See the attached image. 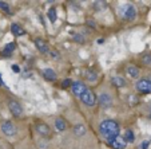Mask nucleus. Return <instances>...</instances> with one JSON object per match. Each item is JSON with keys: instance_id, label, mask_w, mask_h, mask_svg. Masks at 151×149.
I'll use <instances>...</instances> for the list:
<instances>
[{"instance_id": "ddd939ff", "label": "nucleus", "mask_w": 151, "mask_h": 149, "mask_svg": "<svg viewBox=\"0 0 151 149\" xmlns=\"http://www.w3.org/2000/svg\"><path fill=\"white\" fill-rule=\"evenodd\" d=\"M111 82H112V85H114L115 87H124L126 85H127V82H126V79L123 77H120V75H115V77H112V79H111Z\"/></svg>"}, {"instance_id": "cd10ccee", "label": "nucleus", "mask_w": 151, "mask_h": 149, "mask_svg": "<svg viewBox=\"0 0 151 149\" xmlns=\"http://www.w3.org/2000/svg\"><path fill=\"white\" fill-rule=\"evenodd\" d=\"M12 70H14V73H20V67L17 66V65H12Z\"/></svg>"}, {"instance_id": "bb28decb", "label": "nucleus", "mask_w": 151, "mask_h": 149, "mask_svg": "<svg viewBox=\"0 0 151 149\" xmlns=\"http://www.w3.org/2000/svg\"><path fill=\"white\" fill-rule=\"evenodd\" d=\"M50 57H51V58H55V59H59L60 55H59V52H58L56 50H51V52H50Z\"/></svg>"}, {"instance_id": "2f4dec72", "label": "nucleus", "mask_w": 151, "mask_h": 149, "mask_svg": "<svg viewBox=\"0 0 151 149\" xmlns=\"http://www.w3.org/2000/svg\"><path fill=\"white\" fill-rule=\"evenodd\" d=\"M148 79H150V81H151V75H150V77H148Z\"/></svg>"}, {"instance_id": "20e7f679", "label": "nucleus", "mask_w": 151, "mask_h": 149, "mask_svg": "<svg viewBox=\"0 0 151 149\" xmlns=\"http://www.w3.org/2000/svg\"><path fill=\"white\" fill-rule=\"evenodd\" d=\"M80 101H82V102L84 103L86 106H90V108H92V106L96 103V97H95V94L91 92V90L87 89L82 95H80Z\"/></svg>"}, {"instance_id": "4468645a", "label": "nucleus", "mask_w": 151, "mask_h": 149, "mask_svg": "<svg viewBox=\"0 0 151 149\" xmlns=\"http://www.w3.org/2000/svg\"><path fill=\"white\" fill-rule=\"evenodd\" d=\"M126 73H127L131 78H138L139 77V69H138L135 65H128V66L126 67Z\"/></svg>"}, {"instance_id": "f257e3e1", "label": "nucleus", "mask_w": 151, "mask_h": 149, "mask_svg": "<svg viewBox=\"0 0 151 149\" xmlns=\"http://www.w3.org/2000/svg\"><path fill=\"white\" fill-rule=\"evenodd\" d=\"M99 132L109 142V141L114 140V138H116L119 136L120 126L114 120H104L99 124Z\"/></svg>"}, {"instance_id": "dca6fc26", "label": "nucleus", "mask_w": 151, "mask_h": 149, "mask_svg": "<svg viewBox=\"0 0 151 149\" xmlns=\"http://www.w3.org/2000/svg\"><path fill=\"white\" fill-rule=\"evenodd\" d=\"M55 128H56V130H59V132H63V130H66V129H67L66 121L63 120V118H56V120H55Z\"/></svg>"}, {"instance_id": "f03ea898", "label": "nucleus", "mask_w": 151, "mask_h": 149, "mask_svg": "<svg viewBox=\"0 0 151 149\" xmlns=\"http://www.w3.org/2000/svg\"><path fill=\"white\" fill-rule=\"evenodd\" d=\"M135 89L139 93L143 94H150L151 93V81L148 78H140L137 83H135Z\"/></svg>"}, {"instance_id": "39448f33", "label": "nucleus", "mask_w": 151, "mask_h": 149, "mask_svg": "<svg viewBox=\"0 0 151 149\" xmlns=\"http://www.w3.org/2000/svg\"><path fill=\"white\" fill-rule=\"evenodd\" d=\"M1 132L6 136H8V137H14V136H16L17 129L14 122H11V121H4V122L1 124Z\"/></svg>"}, {"instance_id": "a878e982", "label": "nucleus", "mask_w": 151, "mask_h": 149, "mask_svg": "<svg viewBox=\"0 0 151 149\" xmlns=\"http://www.w3.org/2000/svg\"><path fill=\"white\" fill-rule=\"evenodd\" d=\"M142 60H143V63H145V65H151V54L143 55Z\"/></svg>"}, {"instance_id": "c756f323", "label": "nucleus", "mask_w": 151, "mask_h": 149, "mask_svg": "<svg viewBox=\"0 0 151 149\" xmlns=\"http://www.w3.org/2000/svg\"><path fill=\"white\" fill-rule=\"evenodd\" d=\"M0 85H1V86H4V82H3V79H1V75H0Z\"/></svg>"}, {"instance_id": "a211bd4d", "label": "nucleus", "mask_w": 151, "mask_h": 149, "mask_svg": "<svg viewBox=\"0 0 151 149\" xmlns=\"http://www.w3.org/2000/svg\"><path fill=\"white\" fill-rule=\"evenodd\" d=\"M86 132H87V129H86V126L82 125V124L74 126V133H75V136H78V137H82V136H84Z\"/></svg>"}, {"instance_id": "1a4fd4ad", "label": "nucleus", "mask_w": 151, "mask_h": 149, "mask_svg": "<svg viewBox=\"0 0 151 149\" xmlns=\"http://www.w3.org/2000/svg\"><path fill=\"white\" fill-rule=\"evenodd\" d=\"M86 90H87V87H86V85L83 82H72L71 92H72V94H74L75 97L80 98V95H82Z\"/></svg>"}, {"instance_id": "4be33fe9", "label": "nucleus", "mask_w": 151, "mask_h": 149, "mask_svg": "<svg viewBox=\"0 0 151 149\" xmlns=\"http://www.w3.org/2000/svg\"><path fill=\"white\" fill-rule=\"evenodd\" d=\"M0 9L4 11L6 14H11V7H9V4L6 3V1H0Z\"/></svg>"}, {"instance_id": "9d476101", "label": "nucleus", "mask_w": 151, "mask_h": 149, "mask_svg": "<svg viewBox=\"0 0 151 149\" xmlns=\"http://www.w3.org/2000/svg\"><path fill=\"white\" fill-rule=\"evenodd\" d=\"M109 144L114 149H124L126 146H127V142H126L124 137H120V136H118V137L114 138V140L109 141Z\"/></svg>"}, {"instance_id": "0eeeda50", "label": "nucleus", "mask_w": 151, "mask_h": 149, "mask_svg": "<svg viewBox=\"0 0 151 149\" xmlns=\"http://www.w3.org/2000/svg\"><path fill=\"white\" fill-rule=\"evenodd\" d=\"M98 101H99V105L103 109H110L112 106V98L107 93H100L99 97H98Z\"/></svg>"}, {"instance_id": "f3484780", "label": "nucleus", "mask_w": 151, "mask_h": 149, "mask_svg": "<svg viewBox=\"0 0 151 149\" xmlns=\"http://www.w3.org/2000/svg\"><path fill=\"white\" fill-rule=\"evenodd\" d=\"M11 31H12V34H14L15 36H22V35L26 34V31H24V30L16 23H14L11 26Z\"/></svg>"}, {"instance_id": "6ab92c4d", "label": "nucleus", "mask_w": 151, "mask_h": 149, "mask_svg": "<svg viewBox=\"0 0 151 149\" xmlns=\"http://www.w3.org/2000/svg\"><path fill=\"white\" fill-rule=\"evenodd\" d=\"M86 78L90 81V82H94V81H96V78H98V73L96 71H94V70H86Z\"/></svg>"}, {"instance_id": "7ed1b4c3", "label": "nucleus", "mask_w": 151, "mask_h": 149, "mask_svg": "<svg viewBox=\"0 0 151 149\" xmlns=\"http://www.w3.org/2000/svg\"><path fill=\"white\" fill-rule=\"evenodd\" d=\"M8 109H9V112H11V114L16 118H20L23 116V108H22V105L15 100L8 101Z\"/></svg>"}, {"instance_id": "c85d7f7f", "label": "nucleus", "mask_w": 151, "mask_h": 149, "mask_svg": "<svg viewBox=\"0 0 151 149\" xmlns=\"http://www.w3.org/2000/svg\"><path fill=\"white\" fill-rule=\"evenodd\" d=\"M148 145H150V141H145V142H142V149H147Z\"/></svg>"}, {"instance_id": "412c9836", "label": "nucleus", "mask_w": 151, "mask_h": 149, "mask_svg": "<svg viewBox=\"0 0 151 149\" xmlns=\"http://www.w3.org/2000/svg\"><path fill=\"white\" fill-rule=\"evenodd\" d=\"M48 19H50V22H52V23H55L56 22V19H58V15H56V8L55 7H51V8L48 9Z\"/></svg>"}, {"instance_id": "6e6552de", "label": "nucleus", "mask_w": 151, "mask_h": 149, "mask_svg": "<svg viewBox=\"0 0 151 149\" xmlns=\"http://www.w3.org/2000/svg\"><path fill=\"white\" fill-rule=\"evenodd\" d=\"M35 44H36V47H37V50H39L42 54H44V55H50V52H51V47L48 46V43H47L46 40H43V39H40V38H37V39H35Z\"/></svg>"}, {"instance_id": "7c9ffc66", "label": "nucleus", "mask_w": 151, "mask_h": 149, "mask_svg": "<svg viewBox=\"0 0 151 149\" xmlns=\"http://www.w3.org/2000/svg\"><path fill=\"white\" fill-rule=\"evenodd\" d=\"M150 118H151V108H150Z\"/></svg>"}, {"instance_id": "f8f14e48", "label": "nucleus", "mask_w": 151, "mask_h": 149, "mask_svg": "<svg viewBox=\"0 0 151 149\" xmlns=\"http://www.w3.org/2000/svg\"><path fill=\"white\" fill-rule=\"evenodd\" d=\"M42 75H43V78H44V79H47V81H56V78H58L56 73H55L52 69L42 70Z\"/></svg>"}, {"instance_id": "9b49d317", "label": "nucleus", "mask_w": 151, "mask_h": 149, "mask_svg": "<svg viewBox=\"0 0 151 149\" xmlns=\"http://www.w3.org/2000/svg\"><path fill=\"white\" fill-rule=\"evenodd\" d=\"M36 132L39 133L40 136H43V137H47V136L51 133V129H50V126L47 125V124H37Z\"/></svg>"}, {"instance_id": "5701e85b", "label": "nucleus", "mask_w": 151, "mask_h": 149, "mask_svg": "<svg viewBox=\"0 0 151 149\" xmlns=\"http://www.w3.org/2000/svg\"><path fill=\"white\" fill-rule=\"evenodd\" d=\"M106 7H107V4H106L104 1H95V3H94V9H96V11L104 9Z\"/></svg>"}, {"instance_id": "b1692460", "label": "nucleus", "mask_w": 151, "mask_h": 149, "mask_svg": "<svg viewBox=\"0 0 151 149\" xmlns=\"http://www.w3.org/2000/svg\"><path fill=\"white\" fill-rule=\"evenodd\" d=\"M74 40H75V42H78V43H84V42H86L84 36H83L82 34H75L74 35Z\"/></svg>"}, {"instance_id": "2eb2a0df", "label": "nucleus", "mask_w": 151, "mask_h": 149, "mask_svg": "<svg viewBox=\"0 0 151 149\" xmlns=\"http://www.w3.org/2000/svg\"><path fill=\"white\" fill-rule=\"evenodd\" d=\"M16 49V44L15 43H8L4 46L3 51H1V55H4V57H9V55H12V52H14V50Z\"/></svg>"}, {"instance_id": "aec40b11", "label": "nucleus", "mask_w": 151, "mask_h": 149, "mask_svg": "<svg viewBox=\"0 0 151 149\" xmlns=\"http://www.w3.org/2000/svg\"><path fill=\"white\" fill-rule=\"evenodd\" d=\"M124 140H126V142H128V144H132V142L135 141L134 132H132L131 129H127V130H126V133H124Z\"/></svg>"}, {"instance_id": "423d86ee", "label": "nucleus", "mask_w": 151, "mask_h": 149, "mask_svg": "<svg viewBox=\"0 0 151 149\" xmlns=\"http://www.w3.org/2000/svg\"><path fill=\"white\" fill-rule=\"evenodd\" d=\"M122 16L124 20H134L137 17V9L132 4H127L122 8Z\"/></svg>"}, {"instance_id": "393cba45", "label": "nucleus", "mask_w": 151, "mask_h": 149, "mask_svg": "<svg viewBox=\"0 0 151 149\" xmlns=\"http://www.w3.org/2000/svg\"><path fill=\"white\" fill-rule=\"evenodd\" d=\"M71 86H72V81L68 79V78H67V79H64L62 82V87H63V89H67V87H71Z\"/></svg>"}, {"instance_id": "473e14b6", "label": "nucleus", "mask_w": 151, "mask_h": 149, "mask_svg": "<svg viewBox=\"0 0 151 149\" xmlns=\"http://www.w3.org/2000/svg\"><path fill=\"white\" fill-rule=\"evenodd\" d=\"M150 142H151V138H150Z\"/></svg>"}]
</instances>
